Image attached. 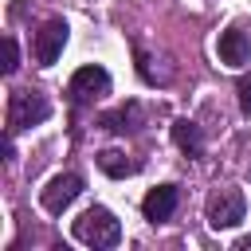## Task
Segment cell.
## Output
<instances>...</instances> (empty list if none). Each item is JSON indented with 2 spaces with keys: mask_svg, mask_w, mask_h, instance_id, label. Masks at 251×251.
<instances>
[{
  "mask_svg": "<svg viewBox=\"0 0 251 251\" xmlns=\"http://www.w3.org/2000/svg\"><path fill=\"white\" fill-rule=\"evenodd\" d=\"M75 239H82V243H90V247H114V243L122 239V220H118L110 208L94 204V208H86V212L75 220Z\"/></svg>",
  "mask_w": 251,
  "mask_h": 251,
  "instance_id": "cell-1",
  "label": "cell"
},
{
  "mask_svg": "<svg viewBox=\"0 0 251 251\" xmlns=\"http://www.w3.org/2000/svg\"><path fill=\"white\" fill-rule=\"evenodd\" d=\"M47 114H51V102L39 90H16L8 98V133L39 126V122H47Z\"/></svg>",
  "mask_w": 251,
  "mask_h": 251,
  "instance_id": "cell-2",
  "label": "cell"
},
{
  "mask_svg": "<svg viewBox=\"0 0 251 251\" xmlns=\"http://www.w3.org/2000/svg\"><path fill=\"white\" fill-rule=\"evenodd\" d=\"M82 196V176L78 173H59V176H51L47 180V188H43V208L51 212V216H63L75 200Z\"/></svg>",
  "mask_w": 251,
  "mask_h": 251,
  "instance_id": "cell-3",
  "label": "cell"
},
{
  "mask_svg": "<svg viewBox=\"0 0 251 251\" xmlns=\"http://www.w3.org/2000/svg\"><path fill=\"white\" fill-rule=\"evenodd\" d=\"M243 216H247V200H243L239 188H224V192L212 196V204H208V224H212L216 231L243 224Z\"/></svg>",
  "mask_w": 251,
  "mask_h": 251,
  "instance_id": "cell-4",
  "label": "cell"
},
{
  "mask_svg": "<svg viewBox=\"0 0 251 251\" xmlns=\"http://www.w3.org/2000/svg\"><path fill=\"white\" fill-rule=\"evenodd\" d=\"M106 90H110V71L98 67V63L78 67V71L71 75V82H67V94H71L75 102H90V98H98V94H106Z\"/></svg>",
  "mask_w": 251,
  "mask_h": 251,
  "instance_id": "cell-5",
  "label": "cell"
},
{
  "mask_svg": "<svg viewBox=\"0 0 251 251\" xmlns=\"http://www.w3.org/2000/svg\"><path fill=\"white\" fill-rule=\"evenodd\" d=\"M216 51H220V63H227V67H243V63L251 59V24L235 20L227 31H220Z\"/></svg>",
  "mask_w": 251,
  "mask_h": 251,
  "instance_id": "cell-6",
  "label": "cell"
},
{
  "mask_svg": "<svg viewBox=\"0 0 251 251\" xmlns=\"http://www.w3.org/2000/svg\"><path fill=\"white\" fill-rule=\"evenodd\" d=\"M63 43H67V24H63V20H47V24L35 31V63H39V67H51V63L59 59Z\"/></svg>",
  "mask_w": 251,
  "mask_h": 251,
  "instance_id": "cell-7",
  "label": "cell"
},
{
  "mask_svg": "<svg viewBox=\"0 0 251 251\" xmlns=\"http://www.w3.org/2000/svg\"><path fill=\"white\" fill-rule=\"evenodd\" d=\"M176 200H180L176 184H157V188L145 192V200H141V216H145L149 224H161V220H169V216L176 212Z\"/></svg>",
  "mask_w": 251,
  "mask_h": 251,
  "instance_id": "cell-8",
  "label": "cell"
},
{
  "mask_svg": "<svg viewBox=\"0 0 251 251\" xmlns=\"http://www.w3.org/2000/svg\"><path fill=\"white\" fill-rule=\"evenodd\" d=\"M173 141H176L188 157H200V153H204L200 126H196V122H188V118H176V122H173Z\"/></svg>",
  "mask_w": 251,
  "mask_h": 251,
  "instance_id": "cell-9",
  "label": "cell"
},
{
  "mask_svg": "<svg viewBox=\"0 0 251 251\" xmlns=\"http://www.w3.org/2000/svg\"><path fill=\"white\" fill-rule=\"evenodd\" d=\"M98 169H102L106 176H118V180H122V176H129L137 165L126 161V153H118V149H102V153H98Z\"/></svg>",
  "mask_w": 251,
  "mask_h": 251,
  "instance_id": "cell-10",
  "label": "cell"
},
{
  "mask_svg": "<svg viewBox=\"0 0 251 251\" xmlns=\"http://www.w3.org/2000/svg\"><path fill=\"white\" fill-rule=\"evenodd\" d=\"M137 118V106L129 102V106H122V110H114V114H106L102 118V129H110V133H122V129H129V122Z\"/></svg>",
  "mask_w": 251,
  "mask_h": 251,
  "instance_id": "cell-11",
  "label": "cell"
},
{
  "mask_svg": "<svg viewBox=\"0 0 251 251\" xmlns=\"http://www.w3.org/2000/svg\"><path fill=\"white\" fill-rule=\"evenodd\" d=\"M235 94H239V110L251 114V75H243V78L235 82Z\"/></svg>",
  "mask_w": 251,
  "mask_h": 251,
  "instance_id": "cell-12",
  "label": "cell"
},
{
  "mask_svg": "<svg viewBox=\"0 0 251 251\" xmlns=\"http://www.w3.org/2000/svg\"><path fill=\"white\" fill-rule=\"evenodd\" d=\"M4 51H8V63H4V71H8V75H12V71H16V67H20V47H16V39H12V35H8V39H4Z\"/></svg>",
  "mask_w": 251,
  "mask_h": 251,
  "instance_id": "cell-13",
  "label": "cell"
},
{
  "mask_svg": "<svg viewBox=\"0 0 251 251\" xmlns=\"http://www.w3.org/2000/svg\"><path fill=\"white\" fill-rule=\"evenodd\" d=\"M235 251H251V235H243V239H235Z\"/></svg>",
  "mask_w": 251,
  "mask_h": 251,
  "instance_id": "cell-14",
  "label": "cell"
}]
</instances>
